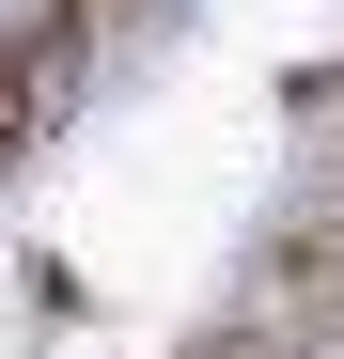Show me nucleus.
Returning <instances> with one entry per match:
<instances>
[{
  "label": "nucleus",
  "instance_id": "1",
  "mask_svg": "<svg viewBox=\"0 0 344 359\" xmlns=\"http://www.w3.org/2000/svg\"><path fill=\"white\" fill-rule=\"evenodd\" d=\"M251 313H266L282 344H313V359H344V188L251 234Z\"/></svg>",
  "mask_w": 344,
  "mask_h": 359
},
{
  "label": "nucleus",
  "instance_id": "2",
  "mask_svg": "<svg viewBox=\"0 0 344 359\" xmlns=\"http://www.w3.org/2000/svg\"><path fill=\"white\" fill-rule=\"evenodd\" d=\"M172 359H313V344H282L266 313H235V328H188V344H172Z\"/></svg>",
  "mask_w": 344,
  "mask_h": 359
},
{
  "label": "nucleus",
  "instance_id": "3",
  "mask_svg": "<svg viewBox=\"0 0 344 359\" xmlns=\"http://www.w3.org/2000/svg\"><path fill=\"white\" fill-rule=\"evenodd\" d=\"M141 16H157V0H110V32H141Z\"/></svg>",
  "mask_w": 344,
  "mask_h": 359
},
{
  "label": "nucleus",
  "instance_id": "4",
  "mask_svg": "<svg viewBox=\"0 0 344 359\" xmlns=\"http://www.w3.org/2000/svg\"><path fill=\"white\" fill-rule=\"evenodd\" d=\"M329 172H344V156H329Z\"/></svg>",
  "mask_w": 344,
  "mask_h": 359
}]
</instances>
